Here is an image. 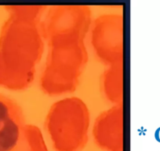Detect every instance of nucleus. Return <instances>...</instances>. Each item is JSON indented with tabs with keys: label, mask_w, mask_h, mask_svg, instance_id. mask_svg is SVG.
I'll use <instances>...</instances> for the list:
<instances>
[{
	"label": "nucleus",
	"mask_w": 160,
	"mask_h": 151,
	"mask_svg": "<svg viewBox=\"0 0 160 151\" xmlns=\"http://www.w3.org/2000/svg\"><path fill=\"white\" fill-rule=\"evenodd\" d=\"M84 35L72 31L48 34L52 50L44 74V88L50 92L68 91L75 87L86 63Z\"/></svg>",
	"instance_id": "f257e3e1"
},
{
	"label": "nucleus",
	"mask_w": 160,
	"mask_h": 151,
	"mask_svg": "<svg viewBox=\"0 0 160 151\" xmlns=\"http://www.w3.org/2000/svg\"><path fill=\"white\" fill-rule=\"evenodd\" d=\"M88 126L87 108L76 98L63 100L54 105L47 120V127L54 137L65 135L66 138H81L87 132Z\"/></svg>",
	"instance_id": "f03ea898"
},
{
	"label": "nucleus",
	"mask_w": 160,
	"mask_h": 151,
	"mask_svg": "<svg viewBox=\"0 0 160 151\" xmlns=\"http://www.w3.org/2000/svg\"><path fill=\"white\" fill-rule=\"evenodd\" d=\"M24 118L20 106L0 95V151H9L24 132Z\"/></svg>",
	"instance_id": "7ed1b4c3"
}]
</instances>
